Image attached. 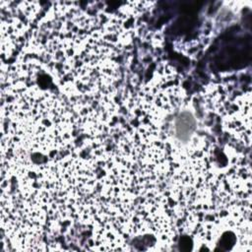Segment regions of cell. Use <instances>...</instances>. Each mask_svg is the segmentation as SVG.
I'll return each mask as SVG.
<instances>
[{
  "instance_id": "cell-1",
  "label": "cell",
  "mask_w": 252,
  "mask_h": 252,
  "mask_svg": "<svg viewBox=\"0 0 252 252\" xmlns=\"http://www.w3.org/2000/svg\"><path fill=\"white\" fill-rule=\"evenodd\" d=\"M194 129V121L192 117L186 113L178 117L176 122V133L180 139H185Z\"/></svg>"
}]
</instances>
